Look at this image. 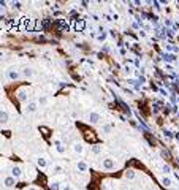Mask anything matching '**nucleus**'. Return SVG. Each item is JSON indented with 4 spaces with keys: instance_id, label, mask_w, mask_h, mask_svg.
Segmentation results:
<instances>
[{
    "instance_id": "1",
    "label": "nucleus",
    "mask_w": 179,
    "mask_h": 190,
    "mask_svg": "<svg viewBox=\"0 0 179 190\" xmlns=\"http://www.w3.org/2000/svg\"><path fill=\"white\" fill-rule=\"evenodd\" d=\"M87 119H89L90 124H93V125H95V124H98V122L101 120V114H100L98 111H90L89 116H87Z\"/></svg>"
},
{
    "instance_id": "2",
    "label": "nucleus",
    "mask_w": 179,
    "mask_h": 190,
    "mask_svg": "<svg viewBox=\"0 0 179 190\" xmlns=\"http://www.w3.org/2000/svg\"><path fill=\"white\" fill-rule=\"evenodd\" d=\"M36 109H38V101H29L25 104V108H24L25 114H33Z\"/></svg>"
},
{
    "instance_id": "3",
    "label": "nucleus",
    "mask_w": 179,
    "mask_h": 190,
    "mask_svg": "<svg viewBox=\"0 0 179 190\" xmlns=\"http://www.w3.org/2000/svg\"><path fill=\"white\" fill-rule=\"evenodd\" d=\"M3 185H5L6 188H13V187L16 185V177H13L11 174L6 176V177H3Z\"/></svg>"
},
{
    "instance_id": "4",
    "label": "nucleus",
    "mask_w": 179,
    "mask_h": 190,
    "mask_svg": "<svg viewBox=\"0 0 179 190\" xmlns=\"http://www.w3.org/2000/svg\"><path fill=\"white\" fill-rule=\"evenodd\" d=\"M101 165H103V168L105 169H112L116 166V163H114V160H112L111 157H106V158H103V162H101Z\"/></svg>"
},
{
    "instance_id": "5",
    "label": "nucleus",
    "mask_w": 179,
    "mask_h": 190,
    "mask_svg": "<svg viewBox=\"0 0 179 190\" xmlns=\"http://www.w3.org/2000/svg\"><path fill=\"white\" fill-rule=\"evenodd\" d=\"M27 98H29V92H27V89H19L17 90V100H19L21 103L27 101Z\"/></svg>"
},
{
    "instance_id": "6",
    "label": "nucleus",
    "mask_w": 179,
    "mask_h": 190,
    "mask_svg": "<svg viewBox=\"0 0 179 190\" xmlns=\"http://www.w3.org/2000/svg\"><path fill=\"white\" fill-rule=\"evenodd\" d=\"M8 78H10L11 81H16V79L21 78V73L17 71L16 68H10V70H8Z\"/></svg>"
},
{
    "instance_id": "7",
    "label": "nucleus",
    "mask_w": 179,
    "mask_h": 190,
    "mask_svg": "<svg viewBox=\"0 0 179 190\" xmlns=\"http://www.w3.org/2000/svg\"><path fill=\"white\" fill-rule=\"evenodd\" d=\"M71 149H73V152H74V154H82V152H84V144H82V142H74V144L71 146Z\"/></svg>"
},
{
    "instance_id": "8",
    "label": "nucleus",
    "mask_w": 179,
    "mask_h": 190,
    "mask_svg": "<svg viewBox=\"0 0 179 190\" xmlns=\"http://www.w3.org/2000/svg\"><path fill=\"white\" fill-rule=\"evenodd\" d=\"M11 176L16 177V179H17V177H21V176H22V168H21V166H17V165H14V166L11 168Z\"/></svg>"
},
{
    "instance_id": "9",
    "label": "nucleus",
    "mask_w": 179,
    "mask_h": 190,
    "mask_svg": "<svg viewBox=\"0 0 179 190\" xmlns=\"http://www.w3.org/2000/svg\"><path fill=\"white\" fill-rule=\"evenodd\" d=\"M87 168H89V166H87V163H86L84 160H79L78 163H76V169L79 171V173H86Z\"/></svg>"
},
{
    "instance_id": "10",
    "label": "nucleus",
    "mask_w": 179,
    "mask_h": 190,
    "mask_svg": "<svg viewBox=\"0 0 179 190\" xmlns=\"http://www.w3.org/2000/svg\"><path fill=\"white\" fill-rule=\"evenodd\" d=\"M62 182H59V180H49V188L51 190H62Z\"/></svg>"
},
{
    "instance_id": "11",
    "label": "nucleus",
    "mask_w": 179,
    "mask_h": 190,
    "mask_svg": "<svg viewBox=\"0 0 179 190\" xmlns=\"http://www.w3.org/2000/svg\"><path fill=\"white\" fill-rule=\"evenodd\" d=\"M8 122V112L5 109H0V124L2 125H5V124Z\"/></svg>"
},
{
    "instance_id": "12",
    "label": "nucleus",
    "mask_w": 179,
    "mask_h": 190,
    "mask_svg": "<svg viewBox=\"0 0 179 190\" xmlns=\"http://www.w3.org/2000/svg\"><path fill=\"white\" fill-rule=\"evenodd\" d=\"M36 165H38L40 168H46L48 166V160H46L44 157H38L36 158Z\"/></svg>"
},
{
    "instance_id": "13",
    "label": "nucleus",
    "mask_w": 179,
    "mask_h": 190,
    "mask_svg": "<svg viewBox=\"0 0 179 190\" xmlns=\"http://www.w3.org/2000/svg\"><path fill=\"white\" fill-rule=\"evenodd\" d=\"M124 176H125V179L131 180V179H135V177H136V173H135V169H127Z\"/></svg>"
},
{
    "instance_id": "14",
    "label": "nucleus",
    "mask_w": 179,
    "mask_h": 190,
    "mask_svg": "<svg viewBox=\"0 0 179 190\" xmlns=\"http://www.w3.org/2000/svg\"><path fill=\"white\" fill-rule=\"evenodd\" d=\"M62 171H63V166H62V165H54V166L51 168V173H52V174H60Z\"/></svg>"
},
{
    "instance_id": "15",
    "label": "nucleus",
    "mask_w": 179,
    "mask_h": 190,
    "mask_svg": "<svg viewBox=\"0 0 179 190\" xmlns=\"http://www.w3.org/2000/svg\"><path fill=\"white\" fill-rule=\"evenodd\" d=\"M55 150H57L59 154H63V152H65V146L62 144L60 141H57V142H55Z\"/></svg>"
},
{
    "instance_id": "16",
    "label": "nucleus",
    "mask_w": 179,
    "mask_h": 190,
    "mask_svg": "<svg viewBox=\"0 0 179 190\" xmlns=\"http://www.w3.org/2000/svg\"><path fill=\"white\" fill-rule=\"evenodd\" d=\"M84 25H86V24H84V21H79V22L74 24V28H76L78 32H81V30H84Z\"/></svg>"
},
{
    "instance_id": "17",
    "label": "nucleus",
    "mask_w": 179,
    "mask_h": 190,
    "mask_svg": "<svg viewBox=\"0 0 179 190\" xmlns=\"http://www.w3.org/2000/svg\"><path fill=\"white\" fill-rule=\"evenodd\" d=\"M162 185L163 187H169V185H171V179H169V177H162Z\"/></svg>"
},
{
    "instance_id": "18",
    "label": "nucleus",
    "mask_w": 179,
    "mask_h": 190,
    "mask_svg": "<svg viewBox=\"0 0 179 190\" xmlns=\"http://www.w3.org/2000/svg\"><path fill=\"white\" fill-rule=\"evenodd\" d=\"M22 74L25 76V78H30V76H33V70H32V68H25V70L22 71Z\"/></svg>"
},
{
    "instance_id": "19",
    "label": "nucleus",
    "mask_w": 179,
    "mask_h": 190,
    "mask_svg": "<svg viewBox=\"0 0 179 190\" xmlns=\"http://www.w3.org/2000/svg\"><path fill=\"white\" fill-rule=\"evenodd\" d=\"M109 131H111V125H109V124H106V125L101 127V133H109Z\"/></svg>"
},
{
    "instance_id": "20",
    "label": "nucleus",
    "mask_w": 179,
    "mask_h": 190,
    "mask_svg": "<svg viewBox=\"0 0 179 190\" xmlns=\"http://www.w3.org/2000/svg\"><path fill=\"white\" fill-rule=\"evenodd\" d=\"M92 152H93V154H100V152H101V147H100L98 144L92 146Z\"/></svg>"
},
{
    "instance_id": "21",
    "label": "nucleus",
    "mask_w": 179,
    "mask_h": 190,
    "mask_svg": "<svg viewBox=\"0 0 179 190\" xmlns=\"http://www.w3.org/2000/svg\"><path fill=\"white\" fill-rule=\"evenodd\" d=\"M162 171H163V173H169V171H171V168H169V165H162Z\"/></svg>"
},
{
    "instance_id": "22",
    "label": "nucleus",
    "mask_w": 179,
    "mask_h": 190,
    "mask_svg": "<svg viewBox=\"0 0 179 190\" xmlns=\"http://www.w3.org/2000/svg\"><path fill=\"white\" fill-rule=\"evenodd\" d=\"M62 190H73V187H71V184H63Z\"/></svg>"
},
{
    "instance_id": "23",
    "label": "nucleus",
    "mask_w": 179,
    "mask_h": 190,
    "mask_svg": "<svg viewBox=\"0 0 179 190\" xmlns=\"http://www.w3.org/2000/svg\"><path fill=\"white\" fill-rule=\"evenodd\" d=\"M46 101H48V98H46V97H41V98H40V103H41V104L46 103Z\"/></svg>"
},
{
    "instance_id": "24",
    "label": "nucleus",
    "mask_w": 179,
    "mask_h": 190,
    "mask_svg": "<svg viewBox=\"0 0 179 190\" xmlns=\"http://www.w3.org/2000/svg\"><path fill=\"white\" fill-rule=\"evenodd\" d=\"M25 190H38V188H36V187H33V185H30V187H27Z\"/></svg>"
},
{
    "instance_id": "25",
    "label": "nucleus",
    "mask_w": 179,
    "mask_h": 190,
    "mask_svg": "<svg viewBox=\"0 0 179 190\" xmlns=\"http://www.w3.org/2000/svg\"><path fill=\"white\" fill-rule=\"evenodd\" d=\"M0 142H2V138H0Z\"/></svg>"
}]
</instances>
